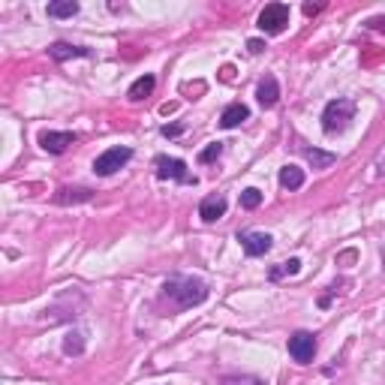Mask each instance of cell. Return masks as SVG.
Masks as SVG:
<instances>
[{
	"mask_svg": "<svg viewBox=\"0 0 385 385\" xmlns=\"http://www.w3.org/2000/svg\"><path fill=\"white\" fill-rule=\"evenodd\" d=\"M247 118H250V108L244 103H229L226 108H223V115H220V127L235 130L238 124H244Z\"/></svg>",
	"mask_w": 385,
	"mask_h": 385,
	"instance_id": "7c38bea8",
	"label": "cell"
},
{
	"mask_svg": "<svg viewBox=\"0 0 385 385\" xmlns=\"http://www.w3.org/2000/svg\"><path fill=\"white\" fill-rule=\"evenodd\" d=\"M256 99H259L262 108L277 106V99H280V85H277L274 76H265V78L259 82V88H256Z\"/></svg>",
	"mask_w": 385,
	"mask_h": 385,
	"instance_id": "30bf717a",
	"label": "cell"
},
{
	"mask_svg": "<svg viewBox=\"0 0 385 385\" xmlns=\"http://www.w3.org/2000/svg\"><path fill=\"white\" fill-rule=\"evenodd\" d=\"M160 133H163L166 139H172V136H181V133H184V127H181V124H172V127H169V124H166L163 130H160Z\"/></svg>",
	"mask_w": 385,
	"mask_h": 385,
	"instance_id": "7402d4cb",
	"label": "cell"
},
{
	"mask_svg": "<svg viewBox=\"0 0 385 385\" xmlns=\"http://www.w3.org/2000/svg\"><path fill=\"white\" fill-rule=\"evenodd\" d=\"M154 85H157V78L154 76H141V78H136L133 85H130V90H127V97L133 99V103H139V99H145V97H150V90H154Z\"/></svg>",
	"mask_w": 385,
	"mask_h": 385,
	"instance_id": "4fadbf2b",
	"label": "cell"
},
{
	"mask_svg": "<svg viewBox=\"0 0 385 385\" xmlns=\"http://www.w3.org/2000/svg\"><path fill=\"white\" fill-rule=\"evenodd\" d=\"M76 13H78L76 0H55V4H48V15L52 18H73Z\"/></svg>",
	"mask_w": 385,
	"mask_h": 385,
	"instance_id": "e0dca14e",
	"label": "cell"
},
{
	"mask_svg": "<svg viewBox=\"0 0 385 385\" xmlns=\"http://www.w3.org/2000/svg\"><path fill=\"white\" fill-rule=\"evenodd\" d=\"M130 160H133V150H130V148H108L106 154H99L94 160V172H97V175H103V178H108V175H115L118 169H124Z\"/></svg>",
	"mask_w": 385,
	"mask_h": 385,
	"instance_id": "277c9868",
	"label": "cell"
},
{
	"mask_svg": "<svg viewBox=\"0 0 385 385\" xmlns=\"http://www.w3.org/2000/svg\"><path fill=\"white\" fill-rule=\"evenodd\" d=\"M64 352H66V356H82V352H85V340H82V334L69 331L66 337H64Z\"/></svg>",
	"mask_w": 385,
	"mask_h": 385,
	"instance_id": "ac0fdd59",
	"label": "cell"
},
{
	"mask_svg": "<svg viewBox=\"0 0 385 385\" xmlns=\"http://www.w3.org/2000/svg\"><path fill=\"white\" fill-rule=\"evenodd\" d=\"M304 157L310 160L313 169H328V166L337 163V154H328V150H319V148H307L304 150Z\"/></svg>",
	"mask_w": 385,
	"mask_h": 385,
	"instance_id": "2e32d148",
	"label": "cell"
},
{
	"mask_svg": "<svg viewBox=\"0 0 385 385\" xmlns=\"http://www.w3.org/2000/svg\"><path fill=\"white\" fill-rule=\"evenodd\" d=\"M301 271V259H289V262H280V268L271 271V280H280V277H292V274H298Z\"/></svg>",
	"mask_w": 385,
	"mask_h": 385,
	"instance_id": "d6986e66",
	"label": "cell"
},
{
	"mask_svg": "<svg viewBox=\"0 0 385 385\" xmlns=\"http://www.w3.org/2000/svg\"><path fill=\"white\" fill-rule=\"evenodd\" d=\"M382 259H385V250H382Z\"/></svg>",
	"mask_w": 385,
	"mask_h": 385,
	"instance_id": "d4e9b609",
	"label": "cell"
},
{
	"mask_svg": "<svg viewBox=\"0 0 385 385\" xmlns=\"http://www.w3.org/2000/svg\"><path fill=\"white\" fill-rule=\"evenodd\" d=\"M289 24V6L286 4H268L256 18V27L262 34H283Z\"/></svg>",
	"mask_w": 385,
	"mask_h": 385,
	"instance_id": "3957f363",
	"label": "cell"
},
{
	"mask_svg": "<svg viewBox=\"0 0 385 385\" xmlns=\"http://www.w3.org/2000/svg\"><path fill=\"white\" fill-rule=\"evenodd\" d=\"M48 55H52L55 60H69V57H88L90 52L82 46H69V43H55L48 46Z\"/></svg>",
	"mask_w": 385,
	"mask_h": 385,
	"instance_id": "5bb4252c",
	"label": "cell"
},
{
	"mask_svg": "<svg viewBox=\"0 0 385 385\" xmlns=\"http://www.w3.org/2000/svg\"><path fill=\"white\" fill-rule=\"evenodd\" d=\"M247 48H250L253 55H259L262 48H265V43H262V39H250V43H247Z\"/></svg>",
	"mask_w": 385,
	"mask_h": 385,
	"instance_id": "603a6c76",
	"label": "cell"
},
{
	"mask_svg": "<svg viewBox=\"0 0 385 385\" xmlns=\"http://www.w3.org/2000/svg\"><path fill=\"white\" fill-rule=\"evenodd\" d=\"M220 154H223V141H214V145H208V148L199 154V163H214Z\"/></svg>",
	"mask_w": 385,
	"mask_h": 385,
	"instance_id": "44dd1931",
	"label": "cell"
},
{
	"mask_svg": "<svg viewBox=\"0 0 385 385\" xmlns=\"http://www.w3.org/2000/svg\"><path fill=\"white\" fill-rule=\"evenodd\" d=\"M352 118H356V103L346 97H337L326 106V111H322V130H326L328 136L343 133V130L352 124Z\"/></svg>",
	"mask_w": 385,
	"mask_h": 385,
	"instance_id": "7a4b0ae2",
	"label": "cell"
},
{
	"mask_svg": "<svg viewBox=\"0 0 385 385\" xmlns=\"http://www.w3.org/2000/svg\"><path fill=\"white\" fill-rule=\"evenodd\" d=\"M163 298H169L178 310H187V307H196V304H202L208 298V286L199 277L175 274L163 283Z\"/></svg>",
	"mask_w": 385,
	"mask_h": 385,
	"instance_id": "6da1fadb",
	"label": "cell"
},
{
	"mask_svg": "<svg viewBox=\"0 0 385 385\" xmlns=\"http://www.w3.org/2000/svg\"><path fill=\"white\" fill-rule=\"evenodd\" d=\"M94 199V190L88 187H60L55 192V205H76V202H90Z\"/></svg>",
	"mask_w": 385,
	"mask_h": 385,
	"instance_id": "8fae6325",
	"label": "cell"
},
{
	"mask_svg": "<svg viewBox=\"0 0 385 385\" xmlns=\"http://www.w3.org/2000/svg\"><path fill=\"white\" fill-rule=\"evenodd\" d=\"M238 241H241V247H244L247 256H265L271 250V244H274V238H271L268 232H241Z\"/></svg>",
	"mask_w": 385,
	"mask_h": 385,
	"instance_id": "52a82bcc",
	"label": "cell"
},
{
	"mask_svg": "<svg viewBox=\"0 0 385 385\" xmlns=\"http://www.w3.org/2000/svg\"><path fill=\"white\" fill-rule=\"evenodd\" d=\"M259 205H262V192L256 187H247L244 192H241V208L253 211V208H259Z\"/></svg>",
	"mask_w": 385,
	"mask_h": 385,
	"instance_id": "ffe728a7",
	"label": "cell"
},
{
	"mask_svg": "<svg viewBox=\"0 0 385 385\" xmlns=\"http://www.w3.org/2000/svg\"><path fill=\"white\" fill-rule=\"evenodd\" d=\"M154 166H157V178H163V181L172 178V181H181V184H192V187H196V175H190V172H187V163H184V160L157 157Z\"/></svg>",
	"mask_w": 385,
	"mask_h": 385,
	"instance_id": "5b68a950",
	"label": "cell"
},
{
	"mask_svg": "<svg viewBox=\"0 0 385 385\" xmlns=\"http://www.w3.org/2000/svg\"><path fill=\"white\" fill-rule=\"evenodd\" d=\"M226 208H229L226 196H208V199H202V205H199V217L205 223H217L226 214Z\"/></svg>",
	"mask_w": 385,
	"mask_h": 385,
	"instance_id": "9c48e42d",
	"label": "cell"
},
{
	"mask_svg": "<svg viewBox=\"0 0 385 385\" xmlns=\"http://www.w3.org/2000/svg\"><path fill=\"white\" fill-rule=\"evenodd\" d=\"M316 13H319L316 4H304V15H316Z\"/></svg>",
	"mask_w": 385,
	"mask_h": 385,
	"instance_id": "cb8c5ba5",
	"label": "cell"
},
{
	"mask_svg": "<svg viewBox=\"0 0 385 385\" xmlns=\"http://www.w3.org/2000/svg\"><path fill=\"white\" fill-rule=\"evenodd\" d=\"M69 145H76L73 133H57V130H46V133H39V148L48 150V154H64Z\"/></svg>",
	"mask_w": 385,
	"mask_h": 385,
	"instance_id": "ba28073f",
	"label": "cell"
},
{
	"mask_svg": "<svg viewBox=\"0 0 385 385\" xmlns=\"http://www.w3.org/2000/svg\"><path fill=\"white\" fill-rule=\"evenodd\" d=\"M280 187L283 190H301L304 187V172L298 166H283L280 169Z\"/></svg>",
	"mask_w": 385,
	"mask_h": 385,
	"instance_id": "9a60e30c",
	"label": "cell"
},
{
	"mask_svg": "<svg viewBox=\"0 0 385 385\" xmlns=\"http://www.w3.org/2000/svg\"><path fill=\"white\" fill-rule=\"evenodd\" d=\"M289 356L298 364H310L316 358V337H313L310 331H295L289 337Z\"/></svg>",
	"mask_w": 385,
	"mask_h": 385,
	"instance_id": "8992f818",
	"label": "cell"
}]
</instances>
